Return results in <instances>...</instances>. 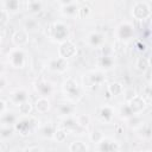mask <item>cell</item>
Instances as JSON below:
<instances>
[{
  "instance_id": "6da1fadb",
  "label": "cell",
  "mask_w": 152,
  "mask_h": 152,
  "mask_svg": "<svg viewBox=\"0 0 152 152\" xmlns=\"http://www.w3.org/2000/svg\"><path fill=\"white\" fill-rule=\"evenodd\" d=\"M106 82V74L104 71L97 69V70H90L86 72L82 77L83 88L89 91L97 90L103 83Z\"/></svg>"
},
{
  "instance_id": "7a4b0ae2",
  "label": "cell",
  "mask_w": 152,
  "mask_h": 152,
  "mask_svg": "<svg viewBox=\"0 0 152 152\" xmlns=\"http://www.w3.org/2000/svg\"><path fill=\"white\" fill-rule=\"evenodd\" d=\"M49 37L51 40L56 42V43H62L66 39H69L70 37V27L66 23L62 21V20H57L53 21L50 26H49Z\"/></svg>"
},
{
  "instance_id": "3957f363",
  "label": "cell",
  "mask_w": 152,
  "mask_h": 152,
  "mask_svg": "<svg viewBox=\"0 0 152 152\" xmlns=\"http://www.w3.org/2000/svg\"><path fill=\"white\" fill-rule=\"evenodd\" d=\"M62 91L70 102H77L82 97V88L72 77H68L66 80H64V82L62 83Z\"/></svg>"
},
{
  "instance_id": "277c9868",
  "label": "cell",
  "mask_w": 152,
  "mask_h": 152,
  "mask_svg": "<svg viewBox=\"0 0 152 152\" xmlns=\"http://www.w3.org/2000/svg\"><path fill=\"white\" fill-rule=\"evenodd\" d=\"M7 63L13 69H24L27 64V56L24 48L14 46L7 52Z\"/></svg>"
},
{
  "instance_id": "5b68a950",
  "label": "cell",
  "mask_w": 152,
  "mask_h": 152,
  "mask_svg": "<svg viewBox=\"0 0 152 152\" xmlns=\"http://www.w3.org/2000/svg\"><path fill=\"white\" fill-rule=\"evenodd\" d=\"M38 124H39L38 120L30 114L28 115H19L17 122L14 124V129L20 135L26 137V135L31 134V132L33 129H36Z\"/></svg>"
},
{
  "instance_id": "8992f818",
  "label": "cell",
  "mask_w": 152,
  "mask_h": 152,
  "mask_svg": "<svg viewBox=\"0 0 152 152\" xmlns=\"http://www.w3.org/2000/svg\"><path fill=\"white\" fill-rule=\"evenodd\" d=\"M134 32H135V27L133 23H131L129 20H124L116 26L114 31V36L118 40L126 43L134 38Z\"/></svg>"
},
{
  "instance_id": "52a82bcc",
  "label": "cell",
  "mask_w": 152,
  "mask_h": 152,
  "mask_svg": "<svg viewBox=\"0 0 152 152\" xmlns=\"http://www.w3.org/2000/svg\"><path fill=\"white\" fill-rule=\"evenodd\" d=\"M131 14L137 20H146L151 17V6L145 1H137L132 6Z\"/></svg>"
},
{
  "instance_id": "ba28073f",
  "label": "cell",
  "mask_w": 152,
  "mask_h": 152,
  "mask_svg": "<svg viewBox=\"0 0 152 152\" xmlns=\"http://www.w3.org/2000/svg\"><path fill=\"white\" fill-rule=\"evenodd\" d=\"M46 68L51 71V72H56V74H64L68 69H69V62L65 58H62L59 56L57 57H52L46 63Z\"/></svg>"
},
{
  "instance_id": "9c48e42d",
  "label": "cell",
  "mask_w": 152,
  "mask_h": 152,
  "mask_svg": "<svg viewBox=\"0 0 152 152\" xmlns=\"http://www.w3.org/2000/svg\"><path fill=\"white\" fill-rule=\"evenodd\" d=\"M57 52H58L59 57L69 59V58H72L77 55V46L70 39H66V40L59 43Z\"/></svg>"
},
{
  "instance_id": "30bf717a",
  "label": "cell",
  "mask_w": 152,
  "mask_h": 152,
  "mask_svg": "<svg viewBox=\"0 0 152 152\" xmlns=\"http://www.w3.org/2000/svg\"><path fill=\"white\" fill-rule=\"evenodd\" d=\"M86 43L91 49H101L106 44V36L100 31H91L87 34Z\"/></svg>"
},
{
  "instance_id": "8fae6325",
  "label": "cell",
  "mask_w": 152,
  "mask_h": 152,
  "mask_svg": "<svg viewBox=\"0 0 152 152\" xmlns=\"http://www.w3.org/2000/svg\"><path fill=\"white\" fill-rule=\"evenodd\" d=\"M96 115L101 122L110 124L115 116V108H114V106H110V104L100 106L96 110Z\"/></svg>"
},
{
  "instance_id": "7c38bea8",
  "label": "cell",
  "mask_w": 152,
  "mask_h": 152,
  "mask_svg": "<svg viewBox=\"0 0 152 152\" xmlns=\"http://www.w3.org/2000/svg\"><path fill=\"white\" fill-rule=\"evenodd\" d=\"M11 40H12L14 46L24 48V46H26L28 44V40H30L28 32L25 28H19V30L13 32V34L11 37Z\"/></svg>"
},
{
  "instance_id": "4fadbf2b",
  "label": "cell",
  "mask_w": 152,
  "mask_h": 152,
  "mask_svg": "<svg viewBox=\"0 0 152 152\" xmlns=\"http://www.w3.org/2000/svg\"><path fill=\"white\" fill-rule=\"evenodd\" d=\"M28 91L24 88H17L14 90H12L10 93V102L14 106H19L20 103L28 101L30 96H28Z\"/></svg>"
},
{
  "instance_id": "5bb4252c",
  "label": "cell",
  "mask_w": 152,
  "mask_h": 152,
  "mask_svg": "<svg viewBox=\"0 0 152 152\" xmlns=\"http://www.w3.org/2000/svg\"><path fill=\"white\" fill-rule=\"evenodd\" d=\"M34 89L39 96H49L53 93V86L45 80L37 81L34 83Z\"/></svg>"
},
{
  "instance_id": "9a60e30c",
  "label": "cell",
  "mask_w": 152,
  "mask_h": 152,
  "mask_svg": "<svg viewBox=\"0 0 152 152\" xmlns=\"http://www.w3.org/2000/svg\"><path fill=\"white\" fill-rule=\"evenodd\" d=\"M96 145H97V148L100 151H116V150H120L119 144L109 137H103Z\"/></svg>"
},
{
  "instance_id": "2e32d148",
  "label": "cell",
  "mask_w": 152,
  "mask_h": 152,
  "mask_svg": "<svg viewBox=\"0 0 152 152\" xmlns=\"http://www.w3.org/2000/svg\"><path fill=\"white\" fill-rule=\"evenodd\" d=\"M78 7L80 5L74 1L71 4H68V5H62L59 7V12L63 17H66V18H76L77 17V13H78Z\"/></svg>"
},
{
  "instance_id": "e0dca14e",
  "label": "cell",
  "mask_w": 152,
  "mask_h": 152,
  "mask_svg": "<svg viewBox=\"0 0 152 152\" xmlns=\"http://www.w3.org/2000/svg\"><path fill=\"white\" fill-rule=\"evenodd\" d=\"M115 65V61L113 58L112 55L109 53H103L101 57H99L97 59V66L100 70L102 71H106V70H110L113 69Z\"/></svg>"
},
{
  "instance_id": "ac0fdd59",
  "label": "cell",
  "mask_w": 152,
  "mask_h": 152,
  "mask_svg": "<svg viewBox=\"0 0 152 152\" xmlns=\"http://www.w3.org/2000/svg\"><path fill=\"white\" fill-rule=\"evenodd\" d=\"M51 108V102L48 99V96H39L36 102H34V109L39 113V114H45L50 110Z\"/></svg>"
},
{
  "instance_id": "d6986e66",
  "label": "cell",
  "mask_w": 152,
  "mask_h": 152,
  "mask_svg": "<svg viewBox=\"0 0 152 152\" xmlns=\"http://www.w3.org/2000/svg\"><path fill=\"white\" fill-rule=\"evenodd\" d=\"M56 112L61 118H66V116H72L75 113V106L69 101V102H63L59 103L56 108Z\"/></svg>"
},
{
  "instance_id": "ffe728a7",
  "label": "cell",
  "mask_w": 152,
  "mask_h": 152,
  "mask_svg": "<svg viewBox=\"0 0 152 152\" xmlns=\"http://www.w3.org/2000/svg\"><path fill=\"white\" fill-rule=\"evenodd\" d=\"M2 8L10 14H15L21 8V0H2Z\"/></svg>"
},
{
  "instance_id": "44dd1931",
  "label": "cell",
  "mask_w": 152,
  "mask_h": 152,
  "mask_svg": "<svg viewBox=\"0 0 152 152\" xmlns=\"http://www.w3.org/2000/svg\"><path fill=\"white\" fill-rule=\"evenodd\" d=\"M19 115H17L14 112H10L8 109L2 113L0 115V121H1V125H8V126H14V124L17 122Z\"/></svg>"
},
{
  "instance_id": "7402d4cb",
  "label": "cell",
  "mask_w": 152,
  "mask_h": 152,
  "mask_svg": "<svg viewBox=\"0 0 152 152\" xmlns=\"http://www.w3.org/2000/svg\"><path fill=\"white\" fill-rule=\"evenodd\" d=\"M55 129L56 127L52 125V124H45V125H42L39 128H38V132H39V135L44 139H52L53 137V133H55Z\"/></svg>"
},
{
  "instance_id": "603a6c76",
  "label": "cell",
  "mask_w": 152,
  "mask_h": 152,
  "mask_svg": "<svg viewBox=\"0 0 152 152\" xmlns=\"http://www.w3.org/2000/svg\"><path fill=\"white\" fill-rule=\"evenodd\" d=\"M107 94L110 95L112 97L119 96L124 94V86L120 82H112L107 86Z\"/></svg>"
},
{
  "instance_id": "cb8c5ba5",
  "label": "cell",
  "mask_w": 152,
  "mask_h": 152,
  "mask_svg": "<svg viewBox=\"0 0 152 152\" xmlns=\"http://www.w3.org/2000/svg\"><path fill=\"white\" fill-rule=\"evenodd\" d=\"M39 21L36 18H27L24 23V28L28 32V33H34L37 31H39Z\"/></svg>"
},
{
  "instance_id": "d4e9b609",
  "label": "cell",
  "mask_w": 152,
  "mask_h": 152,
  "mask_svg": "<svg viewBox=\"0 0 152 152\" xmlns=\"http://www.w3.org/2000/svg\"><path fill=\"white\" fill-rule=\"evenodd\" d=\"M26 10L31 14H37L43 11V2L40 0H28L26 5Z\"/></svg>"
},
{
  "instance_id": "484cf974",
  "label": "cell",
  "mask_w": 152,
  "mask_h": 152,
  "mask_svg": "<svg viewBox=\"0 0 152 152\" xmlns=\"http://www.w3.org/2000/svg\"><path fill=\"white\" fill-rule=\"evenodd\" d=\"M134 66H135V69H137L138 71L144 72V71H146V70L148 69V66H150V59H148L147 57L140 56V57H138V58L135 59Z\"/></svg>"
},
{
  "instance_id": "4316f807",
  "label": "cell",
  "mask_w": 152,
  "mask_h": 152,
  "mask_svg": "<svg viewBox=\"0 0 152 152\" xmlns=\"http://www.w3.org/2000/svg\"><path fill=\"white\" fill-rule=\"evenodd\" d=\"M69 150L70 151H74V152H78V151H88L89 147L88 145L82 141V140H75L69 144Z\"/></svg>"
},
{
  "instance_id": "83f0119b",
  "label": "cell",
  "mask_w": 152,
  "mask_h": 152,
  "mask_svg": "<svg viewBox=\"0 0 152 152\" xmlns=\"http://www.w3.org/2000/svg\"><path fill=\"white\" fill-rule=\"evenodd\" d=\"M14 132H15L14 126H8V125H1L0 126V138L1 139L11 138Z\"/></svg>"
},
{
  "instance_id": "f1b7e54d",
  "label": "cell",
  "mask_w": 152,
  "mask_h": 152,
  "mask_svg": "<svg viewBox=\"0 0 152 152\" xmlns=\"http://www.w3.org/2000/svg\"><path fill=\"white\" fill-rule=\"evenodd\" d=\"M75 120H76V124L78 127H82V128H86L89 126L90 124V116L88 114H78V115H75Z\"/></svg>"
},
{
  "instance_id": "f546056e",
  "label": "cell",
  "mask_w": 152,
  "mask_h": 152,
  "mask_svg": "<svg viewBox=\"0 0 152 152\" xmlns=\"http://www.w3.org/2000/svg\"><path fill=\"white\" fill-rule=\"evenodd\" d=\"M17 107H18L19 115H28V114H31V112H32V109H33V106L31 104L30 100H28V101H25V102H23V103H20V104L17 106Z\"/></svg>"
},
{
  "instance_id": "4dcf8cb0",
  "label": "cell",
  "mask_w": 152,
  "mask_h": 152,
  "mask_svg": "<svg viewBox=\"0 0 152 152\" xmlns=\"http://www.w3.org/2000/svg\"><path fill=\"white\" fill-rule=\"evenodd\" d=\"M52 139H55V140L58 141V142L64 141V140L66 139V131H65L63 127H62V128H57V127H56Z\"/></svg>"
},
{
  "instance_id": "1f68e13d",
  "label": "cell",
  "mask_w": 152,
  "mask_h": 152,
  "mask_svg": "<svg viewBox=\"0 0 152 152\" xmlns=\"http://www.w3.org/2000/svg\"><path fill=\"white\" fill-rule=\"evenodd\" d=\"M103 137H104V135H103V133H102L100 129H93L91 133H89V139H90V141H91V142H95V144H97Z\"/></svg>"
},
{
  "instance_id": "d6a6232c",
  "label": "cell",
  "mask_w": 152,
  "mask_h": 152,
  "mask_svg": "<svg viewBox=\"0 0 152 152\" xmlns=\"http://www.w3.org/2000/svg\"><path fill=\"white\" fill-rule=\"evenodd\" d=\"M89 14H90V7H89L88 5H82V6L80 5L77 17H78V18H82V19H86Z\"/></svg>"
},
{
  "instance_id": "836d02e7",
  "label": "cell",
  "mask_w": 152,
  "mask_h": 152,
  "mask_svg": "<svg viewBox=\"0 0 152 152\" xmlns=\"http://www.w3.org/2000/svg\"><path fill=\"white\" fill-rule=\"evenodd\" d=\"M8 19H10V13L6 10L0 8V27H4L5 25H7Z\"/></svg>"
},
{
  "instance_id": "e575fe53",
  "label": "cell",
  "mask_w": 152,
  "mask_h": 152,
  "mask_svg": "<svg viewBox=\"0 0 152 152\" xmlns=\"http://www.w3.org/2000/svg\"><path fill=\"white\" fill-rule=\"evenodd\" d=\"M135 48H137V50L138 51H140V52H144V51H146V44L145 43H142V40H137L135 42Z\"/></svg>"
},
{
  "instance_id": "d590c367",
  "label": "cell",
  "mask_w": 152,
  "mask_h": 152,
  "mask_svg": "<svg viewBox=\"0 0 152 152\" xmlns=\"http://www.w3.org/2000/svg\"><path fill=\"white\" fill-rule=\"evenodd\" d=\"M7 110V102L2 99H0V115Z\"/></svg>"
},
{
  "instance_id": "8d00e7d4",
  "label": "cell",
  "mask_w": 152,
  "mask_h": 152,
  "mask_svg": "<svg viewBox=\"0 0 152 152\" xmlns=\"http://www.w3.org/2000/svg\"><path fill=\"white\" fill-rule=\"evenodd\" d=\"M6 86H7V78H6L4 75H1V76H0V90L5 89Z\"/></svg>"
},
{
  "instance_id": "74e56055",
  "label": "cell",
  "mask_w": 152,
  "mask_h": 152,
  "mask_svg": "<svg viewBox=\"0 0 152 152\" xmlns=\"http://www.w3.org/2000/svg\"><path fill=\"white\" fill-rule=\"evenodd\" d=\"M25 151H40V150H43L42 147H39L38 145H34V146H28V147H26V148H24Z\"/></svg>"
},
{
  "instance_id": "f35d334b",
  "label": "cell",
  "mask_w": 152,
  "mask_h": 152,
  "mask_svg": "<svg viewBox=\"0 0 152 152\" xmlns=\"http://www.w3.org/2000/svg\"><path fill=\"white\" fill-rule=\"evenodd\" d=\"M59 1V5L62 6V5H68V4H71V2H74L75 0H58Z\"/></svg>"
},
{
  "instance_id": "ab89813d",
  "label": "cell",
  "mask_w": 152,
  "mask_h": 152,
  "mask_svg": "<svg viewBox=\"0 0 152 152\" xmlns=\"http://www.w3.org/2000/svg\"><path fill=\"white\" fill-rule=\"evenodd\" d=\"M5 72V64L2 62H0V76Z\"/></svg>"
},
{
  "instance_id": "60d3db41",
  "label": "cell",
  "mask_w": 152,
  "mask_h": 152,
  "mask_svg": "<svg viewBox=\"0 0 152 152\" xmlns=\"http://www.w3.org/2000/svg\"><path fill=\"white\" fill-rule=\"evenodd\" d=\"M1 39H2V33L0 32V43H1Z\"/></svg>"
}]
</instances>
